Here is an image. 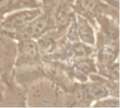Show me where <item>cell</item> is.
<instances>
[{
    "instance_id": "cell-2",
    "label": "cell",
    "mask_w": 120,
    "mask_h": 108,
    "mask_svg": "<svg viewBox=\"0 0 120 108\" xmlns=\"http://www.w3.org/2000/svg\"><path fill=\"white\" fill-rule=\"evenodd\" d=\"M39 57V46L31 39H22L18 44V58L17 64L31 65L38 60Z\"/></svg>"
},
{
    "instance_id": "cell-11",
    "label": "cell",
    "mask_w": 120,
    "mask_h": 108,
    "mask_svg": "<svg viewBox=\"0 0 120 108\" xmlns=\"http://www.w3.org/2000/svg\"><path fill=\"white\" fill-rule=\"evenodd\" d=\"M94 107L98 108H119L120 101L116 98H105L101 100H98L94 105Z\"/></svg>"
},
{
    "instance_id": "cell-5",
    "label": "cell",
    "mask_w": 120,
    "mask_h": 108,
    "mask_svg": "<svg viewBox=\"0 0 120 108\" xmlns=\"http://www.w3.org/2000/svg\"><path fill=\"white\" fill-rule=\"evenodd\" d=\"M109 95L108 89L103 85L98 84H92L86 85L81 92L79 96L91 101H98L107 98Z\"/></svg>"
},
{
    "instance_id": "cell-4",
    "label": "cell",
    "mask_w": 120,
    "mask_h": 108,
    "mask_svg": "<svg viewBox=\"0 0 120 108\" xmlns=\"http://www.w3.org/2000/svg\"><path fill=\"white\" fill-rule=\"evenodd\" d=\"M76 30L78 39L86 45H94L96 42L94 31L87 20L81 15L75 18Z\"/></svg>"
},
{
    "instance_id": "cell-7",
    "label": "cell",
    "mask_w": 120,
    "mask_h": 108,
    "mask_svg": "<svg viewBox=\"0 0 120 108\" xmlns=\"http://www.w3.org/2000/svg\"><path fill=\"white\" fill-rule=\"evenodd\" d=\"M117 56V52L115 48L108 46H103L98 52V58L99 63L105 67L110 68L115 62Z\"/></svg>"
},
{
    "instance_id": "cell-1",
    "label": "cell",
    "mask_w": 120,
    "mask_h": 108,
    "mask_svg": "<svg viewBox=\"0 0 120 108\" xmlns=\"http://www.w3.org/2000/svg\"><path fill=\"white\" fill-rule=\"evenodd\" d=\"M41 14L39 9H25L6 17L0 25V30L8 32H16Z\"/></svg>"
},
{
    "instance_id": "cell-13",
    "label": "cell",
    "mask_w": 120,
    "mask_h": 108,
    "mask_svg": "<svg viewBox=\"0 0 120 108\" xmlns=\"http://www.w3.org/2000/svg\"><path fill=\"white\" fill-rule=\"evenodd\" d=\"M11 0H0V11L5 9L8 6H9Z\"/></svg>"
},
{
    "instance_id": "cell-14",
    "label": "cell",
    "mask_w": 120,
    "mask_h": 108,
    "mask_svg": "<svg viewBox=\"0 0 120 108\" xmlns=\"http://www.w3.org/2000/svg\"><path fill=\"white\" fill-rule=\"evenodd\" d=\"M42 1H43V3H44V4L48 5V4H49L52 1V0H42Z\"/></svg>"
},
{
    "instance_id": "cell-9",
    "label": "cell",
    "mask_w": 120,
    "mask_h": 108,
    "mask_svg": "<svg viewBox=\"0 0 120 108\" xmlns=\"http://www.w3.org/2000/svg\"><path fill=\"white\" fill-rule=\"evenodd\" d=\"M98 6V0H77L75 8L82 14L90 15L96 13Z\"/></svg>"
},
{
    "instance_id": "cell-6",
    "label": "cell",
    "mask_w": 120,
    "mask_h": 108,
    "mask_svg": "<svg viewBox=\"0 0 120 108\" xmlns=\"http://www.w3.org/2000/svg\"><path fill=\"white\" fill-rule=\"evenodd\" d=\"M75 8L69 4L60 6L55 14V22L57 27L63 28L70 25L75 16Z\"/></svg>"
},
{
    "instance_id": "cell-12",
    "label": "cell",
    "mask_w": 120,
    "mask_h": 108,
    "mask_svg": "<svg viewBox=\"0 0 120 108\" xmlns=\"http://www.w3.org/2000/svg\"><path fill=\"white\" fill-rule=\"evenodd\" d=\"M110 76L111 78H112L114 80H119V76H120V67L119 63H117L116 64H113L110 67Z\"/></svg>"
},
{
    "instance_id": "cell-3",
    "label": "cell",
    "mask_w": 120,
    "mask_h": 108,
    "mask_svg": "<svg viewBox=\"0 0 120 108\" xmlns=\"http://www.w3.org/2000/svg\"><path fill=\"white\" fill-rule=\"evenodd\" d=\"M49 22L50 20L48 15L41 16L40 15L33 21H32L25 27L17 31L16 32L19 33L22 39H32L33 37L39 36L45 32L48 28Z\"/></svg>"
},
{
    "instance_id": "cell-10",
    "label": "cell",
    "mask_w": 120,
    "mask_h": 108,
    "mask_svg": "<svg viewBox=\"0 0 120 108\" xmlns=\"http://www.w3.org/2000/svg\"><path fill=\"white\" fill-rule=\"evenodd\" d=\"M92 65L90 64L89 62L85 60H81L76 63L73 67V71L75 75L77 76V78L82 79L92 71Z\"/></svg>"
},
{
    "instance_id": "cell-8",
    "label": "cell",
    "mask_w": 120,
    "mask_h": 108,
    "mask_svg": "<svg viewBox=\"0 0 120 108\" xmlns=\"http://www.w3.org/2000/svg\"><path fill=\"white\" fill-rule=\"evenodd\" d=\"M91 50L86 44L75 42L66 52L67 59H82L89 55Z\"/></svg>"
}]
</instances>
